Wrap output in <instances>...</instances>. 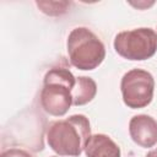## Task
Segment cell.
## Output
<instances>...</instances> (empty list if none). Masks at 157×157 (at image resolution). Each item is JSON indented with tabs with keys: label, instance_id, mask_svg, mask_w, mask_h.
<instances>
[{
	"label": "cell",
	"instance_id": "cell-1",
	"mask_svg": "<svg viewBox=\"0 0 157 157\" xmlns=\"http://www.w3.org/2000/svg\"><path fill=\"white\" fill-rule=\"evenodd\" d=\"M91 137V125L83 114L53 121L47 129V142L59 156L78 157Z\"/></svg>",
	"mask_w": 157,
	"mask_h": 157
},
{
	"label": "cell",
	"instance_id": "cell-2",
	"mask_svg": "<svg viewBox=\"0 0 157 157\" xmlns=\"http://www.w3.org/2000/svg\"><path fill=\"white\" fill-rule=\"evenodd\" d=\"M76 77L65 67H53L47 71L40 91V105L50 115L63 117L72 105L71 91Z\"/></svg>",
	"mask_w": 157,
	"mask_h": 157
},
{
	"label": "cell",
	"instance_id": "cell-3",
	"mask_svg": "<svg viewBox=\"0 0 157 157\" xmlns=\"http://www.w3.org/2000/svg\"><path fill=\"white\" fill-rule=\"evenodd\" d=\"M66 47L71 65L78 70H93L105 58L103 42L86 27L74 28L67 37Z\"/></svg>",
	"mask_w": 157,
	"mask_h": 157
},
{
	"label": "cell",
	"instance_id": "cell-4",
	"mask_svg": "<svg viewBox=\"0 0 157 157\" xmlns=\"http://www.w3.org/2000/svg\"><path fill=\"white\" fill-rule=\"evenodd\" d=\"M114 49L128 60L150 59L157 52V33L148 27L123 31L114 38Z\"/></svg>",
	"mask_w": 157,
	"mask_h": 157
},
{
	"label": "cell",
	"instance_id": "cell-5",
	"mask_svg": "<svg viewBox=\"0 0 157 157\" xmlns=\"http://www.w3.org/2000/svg\"><path fill=\"white\" fill-rule=\"evenodd\" d=\"M120 90L124 103L131 109L147 107L153 98L155 78L142 69H132L124 74Z\"/></svg>",
	"mask_w": 157,
	"mask_h": 157
},
{
	"label": "cell",
	"instance_id": "cell-6",
	"mask_svg": "<svg viewBox=\"0 0 157 157\" xmlns=\"http://www.w3.org/2000/svg\"><path fill=\"white\" fill-rule=\"evenodd\" d=\"M129 134L139 146L152 147L157 144V120L147 114H137L129 121Z\"/></svg>",
	"mask_w": 157,
	"mask_h": 157
},
{
	"label": "cell",
	"instance_id": "cell-7",
	"mask_svg": "<svg viewBox=\"0 0 157 157\" xmlns=\"http://www.w3.org/2000/svg\"><path fill=\"white\" fill-rule=\"evenodd\" d=\"M86 157H120V147L105 134H94L85 146Z\"/></svg>",
	"mask_w": 157,
	"mask_h": 157
},
{
	"label": "cell",
	"instance_id": "cell-8",
	"mask_svg": "<svg viewBox=\"0 0 157 157\" xmlns=\"http://www.w3.org/2000/svg\"><path fill=\"white\" fill-rule=\"evenodd\" d=\"M97 93V85L93 78L87 76L76 77V83L71 91L72 94V104L74 105H83L91 102Z\"/></svg>",
	"mask_w": 157,
	"mask_h": 157
},
{
	"label": "cell",
	"instance_id": "cell-9",
	"mask_svg": "<svg viewBox=\"0 0 157 157\" xmlns=\"http://www.w3.org/2000/svg\"><path fill=\"white\" fill-rule=\"evenodd\" d=\"M70 4L69 1H36L39 10L49 16H60L65 13Z\"/></svg>",
	"mask_w": 157,
	"mask_h": 157
},
{
	"label": "cell",
	"instance_id": "cell-10",
	"mask_svg": "<svg viewBox=\"0 0 157 157\" xmlns=\"http://www.w3.org/2000/svg\"><path fill=\"white\" fill-rule=\"evenodd\" d=\"M0 157H33L28 151L23 150V148H18V147H12V148H7L4 150L0 155Z\"/></svg>",
	"mask_w": 157,
	"mask_h": 157
},
{
	"label": "cell",
	"instance_id": "cell-11",
	"mask_svg": "<svg viewBox=\"0 0 157 157\" xmlns=\"http://www.w3.org/2000/svg\"><path fill=\"white\" fill-rule=\"evenodd\" d=\"M145 157H157V147L153 148V150H151V151H148Z\"/></svg>",
	"mask_w": 157,
	"mask_h": 157
},
{
	"label": "cell",
	"instance_id": "cell-12",
	"mask_svg": "<svg viewBox=\"0 0 157 157\" xmlns=\"http://www.w3.org/2000/svg\"><path fill=\"white\" fill-rule=\"evenodd\" d=\"M52 157H59V156H52Z\"/></svg>",
	"mask_w": 157,
	"mask_h": 157
}]
</instances>
